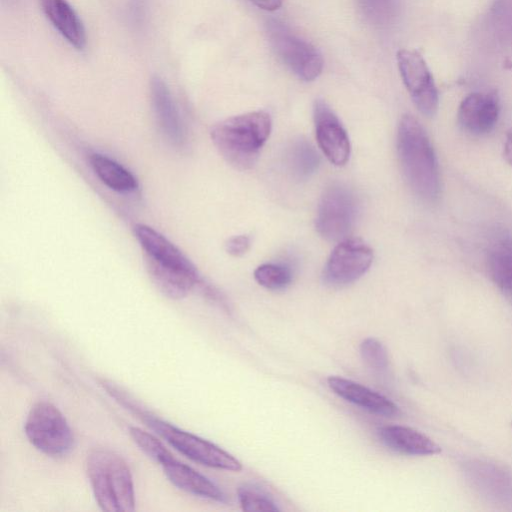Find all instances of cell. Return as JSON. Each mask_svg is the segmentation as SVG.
<instances>
[{
    "label": "cell",
    "instance_id": "d6986e66",
    "mask_svg": "<svg viewBox=\"0 0 512 512\" xmlns=\"http://www.w3.org/2000/svg\"><path fill=\"white\" fill-rule=\"evenodd\" d=\"M95 175L110 189L117 192H131L138 186L133 174L113 159L94 153L89 157Z\"/></svg>",
    "mask_w": 512,
    "mask_h": 512
},
{
    "label": "cell",
    "instance_id": "8fae6325",
    "mask_svg": "<svg viewBox=\"0 0 512 512\" xmlns=\"http://www.w3.org/2000/svg\"><path fill=\"white\" fill-rule=\"evenodd\" d=\"M499 112V98L495 91L473 92L461 101L457 121L466 133L483 136L494 129Z\"/></svg>",
    "mask_w": 512,
    "mask_h": 512
},
{
    "label": "cell",
    "instance_id": "7c38bea8",
    "mask_svg": "<svg viewBox=\"0 0 512 512\" xmlns=\"http://www.w3.org/2000/svg\"><path fill=\"white\" fill-rule=\"evenodd\" d=\"M150 96L163 135L173 146L183 147L186 143L185 129L167 85L158 76L151 79Z\"/></svg>",
    "mask_w": 512,
    "mask_h": 512
},
{
    "label": "cell",
    "instance_id": "f546056e",
    "mask_svg": "<svg viewBox=\"0 0 512 512\" xmlns=\"http://www.w3.org/2000/svg\"><path fill=\"white\" fill-rule=\"evenodd\" d=\"M369 10L374 8V13L377 12L378 16L381 14L380 8L387 9L389 0H362Z\"/></svg>",
    "mask_w": 512,
    "mask_h": 512
},
{
    "label": "cell",
    "instance_id": "3957f363",
    "mask_svg": "<svg viewBox=\"0 0 512 512\" xmlns=\"http://www.w3.org/2000/svg\"><path fill=\"white\" fill-rule=\"evenodd\" d=\"M266 111H253L227 118L211 129V139L221 156L234 168L250 169L271 133Z\"/></svg>",
    "mask_w": 512,
    "mask_h": 512
},
{
    "label": "cell",
    "instance_id": "8992f818",
    "mask_svg": "<svg viewBox=\"0 0 512 512\" xmlns=\"http://www.w3.org/2000/svg\"><path fill=\"white\" fill-rule=\"evenodd\" d=\"M358 213V201L351 189L339 183L328 186L320 198L315 226L327 241L340 242L348 238Z\"/></svg>",
    "mask_w": 512,
    "mask_h": 512
},
{
    "label": "cell",
    "instance_id": "7a4b0ae2",
    "mask_svg": "<svg viewBox=\"0 0 512 512\" xmlns=\"http://www.w3.org/2000/svg\"><path fill=\"white\" fill-rule=\"evenodd\" d=\"M107 390L119 403L145 422L151 430L155 431L173 448L190 460L215 469L233 472L242 470L241 462L216 444L157 417L138 405L134 399L112 384Z\"/></svg>",
    "mask_w": 512,
    "mask_h": 512
},
{
    "label": "cell",
    "instance_id": "44dd1931",
    "mask_svg": "<svg viewBox=\"0 0 512 512\" xmlns=\"http://www.w3.org/2000/svg\"><path fill=\"white\" fill-rule=\"evenodd\" d=\"M489 273L496 285L512 297V249L498 248L488 257Z\"/></svg>",
    "mask_w": 512,
    "mask_h": 512
},
{
    "label": "cell",
    "instance_id": "83f0119b",
    "mask_svg": "<svg viewBox=\"0 0 512 512\" xmlns=\"http://www.w3.org/2000/svg\"><path fill=\"white\" fill-rule=\"evenodd\" d=\"M260 9L275 11L282 6L283 0H251Z\"/></svg>",
    "mask_w": 512,
    "mask_h": 512
},
{
    "label": "cell",
    "instance_id": "30bf717a",
    "mask_svg": "<svg viewBox=\"0 0 512 512\" xmlns=\"http://www.w3.org/2000/svg\"><path fill=\"white\" fill-rule=\"evenodd\" d=\"M315 135L326 158L336 166H343L350 157V141L341 121L323 99H317L313 107Z\"/></svg>",
    "mask_w": 512,
    "mask_h": 512
},
{
    "label": "cell",
    "instance_id": "52a82bcc",
    "mask_svg": "<svg viewBox=\"0 0 512 512\" xmlns=\"http://www.w3.org/2000/svg\"><path fill=\"white\" fill-rule=\"evenodd\" d=\"M268 33L276 54L298 78L313 81L321 74L323 58L312 44L278 22L269 24Z\"/></svg>",
    "mask_w": 512,
    "mask_h": 512
},
{
    "label": "cell",
    "instance_id": "2e32d148",
    "mask_svg": "<svg viewBox=\"0 0 512 512\" xmlns=\"http://www.w3.org/2000/svg\"><path fill=\"white\" fill-rule=\"evenodd\" d=\"M150 279L166 297L178 300L185 298L199 282L197 269L189 270L161 264L145 258Z\"/></svg>",
    "mask_w": 512,
    "mask_h": 512
},
{
    "label": "cell",
    "instance_id": "e0dca14e",
    "mask_svg": "<svg viewBox=\"0 0 512 512\" xmlns=\"http://www.w3.org/2000/svg\"><path fill=\"white\" fill-rule=\"evenodd\" d=\"M380 441L390 450L412 456L434 455L440 446L428 436L407 426L388 425L378 429Z\"/></svg>",
    "mask_w": 512,
    "mask_h": 512
},
{
    "label": "cell",
    "instance_id": "4316f807",
    "mask_svg": "<svg viewBox=\"0 0 512 512\" xmlns=\"http://www.w3.org/2000/svg\"><path fill=\"white\" fill-rule=\"evenodd\" d=\"M249 248L250 238L244 234L230 237L225 243V251L233 257L243 256Z\"/></svg>",
    "mask_w": 512,
    "mask_h": 512
},
{
    "label": "cell",
    "instance_id": "5b68a950",
    "mask_svg": "<svg viewBox=\"0 0 512 512\" xmlns=\"http://www.w3.org/2000/svg\"><path fill=\"white\" fill-rule=\"evenodd\" d=\"M29 442L52 457L69 454L74 447V434L61 411L48 401H38L30 409L24 426Z\"/></svg>",
    "mask_w": 512,
    "mask_h": 512
},
{
    "label": "cell",
    "instance_id": "ba28073f",
    "mask_svg": "<svg viewBox=\"0 0 512 512\" xmlns=\"http://www.w3.org/2000/svg\"><path fill=\"white\" fill-rule=\"evenodd\" d=\"M373 262L372 249L361 239L346 238L335 246L322 273L331 287L349 285L361 278Z\"/></svg>",
    "mask_w": 512,
    "mask_h": 512
},
{
    "label": "cell",
    "instance_id": "9c48e42d",
    "mask_svg": "<svg viewBox=\"0 0 512 512\" xmlns=\"http://www.w3.org/2000/svg\"><path fill=\"white\" fill-rule=\"evenodd\" d=\"M397 63L403 83L416 108L427 117L434 116L439 106L438 90L422 55L416 50L400 49L397 52Z\"/></svg>",
    "mask_w": 512,
    "mask_h": 512
},
{
    "label": "cell",
    "instance_id": "7402d4cb",
    "mask_svg": "<svg viewBox=\"0 0 512 512\" xmlns=\"http://www.w3.org/2000/svg\"><path fill=\"white\" fill-rule=\"evenodd\" d=\"M293 278L292 270L282 263H265L254 271L256 282L269 290L278 291L288 287Z\"/></svg>",
    "mask_w": 512,
    "mask_h": 512
},
{
    "label": "cell",
    "instance_id": "ffe728a7",
    "mask_svg": "<svg viewBox=\"0 0 512 512\" xmlns=\"http://www.w3.org/2000/svg\"><path fill=\"white\" fill-rule=\"evenodd\" d=\"M289 167L297 179H307L319 166V156L314 147L305 139L293 142L288 154Z\"/></svg>",
    "mask_w": 512,
    "mask_h": 512
},
{
    "label": "cell",
    "instance_id": "cb8c5ba5",
    "mask_svg": "<svg viewBox=\"0 0 512 512\" xmlns=\"http://www.w3.org/2000/svg\"><path fill=\"white\" fill-rule=\"evenodd\" d=\"M129 434L135 444L148 457L156 461L158 464L161 465L173 457L171 452L162 444V442H160V440L154 437L152 434L138 427H130Z\"/></svg>",
    "mask_w": 512,
    "mask_h": 512
},
{
    "label": "cell",
    "instance_id": "277c9868",
    "mask_svg": "<svg viewBox=\"0 0 512 512\" xmlns=\"http://www.w3.org/2000/svg\"><path fill=\"white\" fill-rule=\"evenodd\" d=\"M86 472L102 510L130 512L135 509L132 474L121 455L108 448H94L87 454Z\"/></svg>",
    "mask_w": 512,
    "mask_h": 512
},
{
    "label": "cell",
    "instance_id": "5bb4252c",
    "mask_svg": "<svg viewBox=\"0 0 512 512\" xmlns=\"http://www.w3.org/2000/svg\"><path fill=\"white\" fill-rule=\"evenodd\" d=\"M161 467L167 479L180 490L221 503L227 501L225 493L214 482L174 456Z\"/></svg>",
    "mask_w": 512,
    "mask_h": 512
},
{
    "label": "cell",
    "instance_id": "ac0fdd59",
    "mask_svg": "<svg viewBox=\"0 0 512 512\" xmlns=\"http://www.w3.org/2000/svg\"><path fill=\"white\" fill-rule=\"evenodd\" d=\"M41 8L66 41L78 50L86 45V33L81 19L67 0H39Z\"/></svg>",
    "mask_w": 512,
    "mask_h": 512
},
{
    "label": "cell",
    "instance_id": "603a6c76",
    "mask_svg": "<svg viewBox=\"0 0 512 512\" xmlns=\"http://www.w3.org/2000/svg\"><path fill=\"white\" fill-rule=\"evenodd\" d=\"M238 500L242 510L254 511H279L278 506L265 492L252 485H242L237 490Z\"/></svg>",
    "mask_w": 512,
    "mask_h": 512
},
{
    "label": "cell",
    "instance_id": "9a60e30c",
    "mask_svg": "<svg viewBox=\"0 0 512 512\" xmlns=\"http://www.w3.org/2000/svg\"><path fill=\"white\" fill-rule=\"evenodd\" d=\"M133 232L144 252V258L173 267L196 269L182 251L154 228L145 224H136Z\"/></svg>",
    "mask_w": 512,
    "mask_h": 512
},
{
    "label": "cell",
    "instance_id": "4fadbf2b",
    "mask_svg": "<svg viewBox=\"0 0 512 512\" xmlns=\"http://www.w3.org/2000/svg\"><path fill=\"white\" fill-rule=\"evenodd\" d=\"M327 383L336 395L370 413L384 417L400 413L398 406L390 399L350 379L330 376Z\"/></svg>",
    "mask_w": 512,
    "mask_h": 512
},
{
    "label": "cell",
    "instance_id": "6da1fadb",
    "mask_svg": "<svg viewBox=\"0 0 512 512\" xmlns=\"http://www.w3.org/2000/svg\"><path fill=\"white\" fill-rule=\"evenodd\" d=\"M397 153L412 192L424 202H435L441 192L436 154L426 130L412 115H403L398 124Z\"/></svg>",
    "mask_w": 512,
    "mask_h": 512
},
{
    "label": "cell",
    "instance_id": "f1b7e54d",
    "mask_svg": "<svg viewBox=\"0 0 512 512\" xmlns=\"http://www.w3.org/2000/svg\"><path fill=\"white\" fill-rule=\"evenodd\" d=\"M503 157L512 166V127L508 129L503 147Z\"/></svg>",
    "mask_w": 512,
    "mask_h": 512
},
{
    "label": "cell",
    "instance_id": "484cf974",
    "mask_svg": "<svg viewBox=\"0 0 512 512\" xmlns=\"http://www.w3.org/2000/svg\"><path fill=\"white\" fill-rule=\"evenodd\" d=\"M492 25L502 32L512 31V0H496L490 11Z\"/></svg>",
    "mask_w": 512,
    "mask_h": 512
},
{
    "label": "cell",
    "instance_id": "d4e9b609",
    "mask_svg": "<svg viewBox=\"0 0 512 512\" xmlns=\"http://www.w3.org/2000/svg\"><path fill=\"white\" fill-rule=\"evenodd\" d=\"M363 361L374 371L382 373L388 367V354L385 346L376 338L368 337L360 344Z\"/></svg>",
    "mask_w": 512,
    "mask_h": 512
}]
</instances>
